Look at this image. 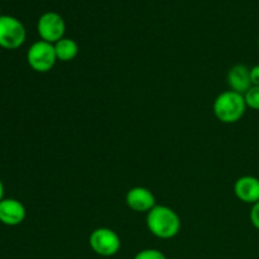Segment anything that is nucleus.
<instances>
[{"mask_svg": "<svg viewBox=\"0 0 259 259\" xmlns=\"http://www.w3.org/2000/svg\"><path fill=\"white\" fill-rule=\"evenodd\" d=\"M146 224L149 233L158 239H172L181 230V219L179 214L166 205H156L147 212Z\"/></svg>", "mask_w": 259, "mask_h": 259, "instance_id": "f257e3e1", "label": "nucleus"}, {"mask_svg": "<svg viewBox=\"0 0 259 259\" xmlns=\"http://www.w3.org/2000/svg\"><path fill=\"white\" fill-rule=\"evenodd\" d=\"M214 115L220 123L234 124L242 120L247 111V104L243 94L227 90L219 94L212 104Z\"/></svg>", "mask_w": 259, "mask_h": 259, "instance_id": "f03ea898", "label": "nucleus"}, {"mask_svg": "<svg viewBox=\"0 0 259 259\" xmlns=\"http://www.w3.org/2000/svg\"><path fill=\"white\" fill-rule=\"evenodd\" d=\"M55 45L46 40H37L27 51V62L33 71L38 73H47L55 67L57 62Z\"/></svg>", "mask_w": 259, "mask_h": 259, "instance_id": "7ed1b4c3", "label": "nucleus"}, {"mask_svg": "<svg viewBox=\"0 0 259 259\" xmlns=\"http://www.w3.org/2000/svg\"><path fill=\"white\" fill-rule=\"evenodd\" d=\"M27 30L24 24L13 15H0V48L13 51L24 45Z\"/></svg>", "mask_w": 259, "mask_h": 259, "instance_id": "20e7f679", "label": "nucleus"}, {"mask_svg": "<svg viewBox=\"0 0 259 259\" xmlns=\"http://www.w3.org/2000/svg\"><path fill=\"white\" fill-rule=\"evenodd\" d=\"M89 244L94 253L105 258L118 254L121 247L120 238L110 228H98L91 232Z\"/></svg>", "mask_w": 259, "mask_h": 259, "instance_id": "39448f33", "label": "nucleus"}, {"mask_svg": "<svg viewBox=\"0 0 259 259\" xmlns=\"http://www.w3.org/2000/svg\"><path fill=\"white\" fill-rule=\"evenodd\" d=\"M37 32L40 39L55 45L65 37L66 23L62 15L56 12H46L37 22Z\"/></svg>", "mask_w": 259, "mask_h": 259, "instance_id": "423d86ee", "label": "nucleus"}, {"mask_svg": "<svg viewBox=\"0 0 259 259\" xmlns=\"http://www.w3.org/2000/svg\"><path fill=\"white\" fill-rule=\"evenodd\" d=\"M125 204L136 212H149L156 206V196L147 187L137 186L126 192Z\"/></svg>", "mask_w": 259, "mask_h": 259, "instance_id": "0eeeda50", "label": "nucleus"}, {"mask_svg": "<svg viewBox=\"0 0 259 259\" xmlns=\"http://www.w3.org/2000/svg\"><path fill=\"white\" fill-rule=\"evenodd\" d=\"M27 217L25 206L17 199H3L0 201V223L7 227L22 224Z\"/></svg>", "mask_w": 259, "mask_h": 259, "instance_id": "6e6552de", "label": "nucleus"}, {"mask_svg": "<svg viewBox=\"0 0 259 259\" xmlns=\"http://www.w3.org/2000/svg\"><path fill=\"white\" fill-rule=\"evenodd\" d=\"M234 194L244 204L254 205L259 201V179L255 176H242L235 181Z\"/></svg>", "mask_w": 259, "mask_h": 259, "instance_id": "1a4fd4ad", "label": "nucleus"}, {"mask_svg": "<svg viewBox=\"0 0 259 259\" xmlns=\"http://www.w3.org/2000/svg\"><path fill=\"white\" fill-rule=\"evenodd\" d=\"M227 82L229 85L230 90L235 91L244 95L250 88H252V81H250V68L243 63H238L230 67L227 75Z\"/></svg>", "mask_w": 259, "mask_h": 259, "instance_id": "9d476101", "label": "nucleus"}, {"mask_svg": "<svg viewBox=\"0 0 259 259\" xmlns=\"http://www.w3.org/2000/svg\"><path fill=\"white\" fill-rule=\"evenodd\" d=\"M55 51L57 60L61 62H70V61L75 60L78 55V48L77 42L72 38L63 37L58 42L55 43Z\"/></svg>", "mask_w": 259, "mask_h": 259, "instance_id": "9b49d317", "label": "nucleus"}, {"mask_svg": "<svg viewBox=\"0 0 259 259\" xmlns=\"http://www.w3.org/2000/svg\"><path fill=\"white\" fill-rule=\"evenodd\" d=\"M244 99L247 108L259 111V86H252L244 94Z\"/></svg>", "mask_w": 259, "mask_h": 259, "instance_id": "f8f14e48", "label": "nucleus"}, {"mask_svg": "<svg viewBox=\"0 0 259 259\" xmlns=\"http://www.w3.org/2000/svg\"><path fill=\"white\" fill-rule=\"evenodd\" d=\"M133 259H167L166 254L156 248H147L137 253Z\"/></svg>", "mask_w": 259, "mask_h": 259, "instance_id": "ddd939ff", "label": "nucleus"}, {"mask_svg": "<svg viewBox=\"0 0 259 259\" xmlns=\"http://www.w3.org/2000/svg\"><path fill=\"white\" fill-rule=\"evenodd\" d=\"M249 219L253 227L259 230V201L255 202L254 205H252V209H250L249 212Z\"/></svg>", "mask_w": 259, "mask_h": 259, "instance_id": "4468645a", "label": "nucleus"}, {"mask_svg": "<svg viewBox=\"0 0 259 259\" xmlns=\"http://www.w3.org/2000/svg\"><path fill=\"white\" fill-rule=\"evenodd\" d=\"M250 81H252V86H259V65L250 68Z\"/></svg>", "mask_w": 259, "mask_h": 259, "instance_id": "2eb2a0df", "label": "nucleus"}, {"mask_svg": "<svg viewBox=\"0 0 259 259\" xmlns=\"http://www.w3.org/2000/svg\"><path fill=\"white\" fill-rule=\"evenodd\" d=\"M4 199V184H3V181L0 180V201Z\"/></svg>", "mask_w": 259, "mask_h": 259, "instance_id": "dca6fc26", "label": "nucleus"}, {"mask_svg": "<svg viewBox=\"0 0 259 259\" xmlns=\"http://www.w3.org/2000/svg\"><path fill=\"white\" fill-rule=\"evenodd\" d=\"M258 46H259V37H258Z\"/></svg>", "mask_w": 259, "mask_h": 259, "instance_id": "f3484780", "label": "nucleus"}, {"mask_svg": "<svg viewBox=\"0 0 259 259\" xmlns=\"http://www.w3.org/2000/svg\"><path fill=\"white\" fill-rule=\"evenodd\" d=\"M0 15H2V14H0Z\"/></svg>", "mask_w": 259, "mask_h": 259, "instance_id": "a211bd4d", "label": "nucleus"}]
</instances>
